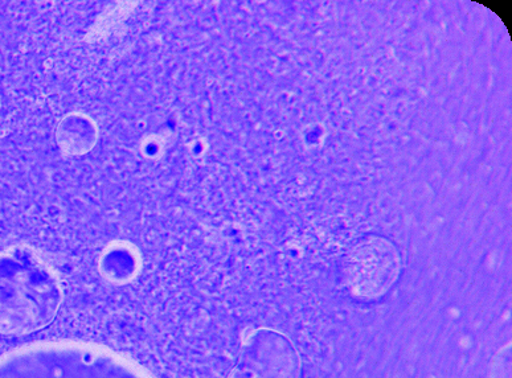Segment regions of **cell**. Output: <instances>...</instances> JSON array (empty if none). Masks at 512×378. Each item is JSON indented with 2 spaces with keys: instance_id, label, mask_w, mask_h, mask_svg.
I'll list each match as a JSON object with an SVG mask.
<instances>
[{
  "instance_id": "4",
  "label": "cell",
  "mask_w": 512,
  "mask_h": 378,
  "mask_svg": "<svg viewBox=\"0 0 512 378\" xmlns=\"http://www.w3.org/2000/svg\"><path fill=\"white\" fill-rule=\"evenodd\" d=\"M393 262L391 254L380 252V250H364L354 262L352 277L354 286L360 295H371L382 293L385 286L391 282L393 274Z\"/></svg>"
},
{
  "instance_id": "5",
  "label": "cell",
  "mask_w": 512,
  "mask_h": 378,
  "mask_svg": "<svg viewBox=\"0 0 512 378\" xmlns=\"http://www.w3.org/2000/svg\"><path fill=\"white\" fill-rule=\"evenodd\" d=\"M511 348L506 347L494 359L491 378H511Z\"/></svg>"
},
{
  "instance_id": "3",
  "label": "cell",
  "mask_w": 512,
  "mask_h": 378,
  "mask_svg": "<svg viewBox=\"0 0 512 378\" xmlns=\"http://www.w3.org/2000/svg\"><path fill=\"white\" fill-rule=\"evenodd\" d=\"M301 361L289 338L273 330H258L241 348L229 378H299Z\"/></svg>"
},
{
  "instance_id": "6",
  "label": "cell",
  "mask_w": 512,
  "mask_h": 378,
  "mask_svg": "<svg viewBox=\"0 0 512 378\" xmlns=\"http://www.w3.org/2000/svg\"><path fill=\"white\" fill-rule=\"evenodd\" d=\"M477 3L485 4L490 10L497 12V15L505 22L509 31H512V12L509 0H477Z\"/></svg>"
},
{
  "instance_id": "1",
  "label": "cell",
  "mask_w": 512,
  "mask_h": 378,
  "mask_svg": "<svg viewBox=\"0 0 512 378\" xmlns=\"http://www.w3.org/2000/svg\"><path fill=\"white\" fill-rule=\"evenodd\" d=\"M63 290L55 270L28 246L0 252V335L44 330L56 318Z\"/></svg>"
},
{
  "instance_id": "2",
  "label": "cell",
  "mask_w": 512,
  "mask_h": 378,
  "mask_svg": "<svg viewBox=\"0 0 512 378\" xmlns=\"http://www.w3.org/2000/svg\"><path fill=\"white\" fill-rule=\"evenodd\" d=\"M0 378H157L137 361L85 341H40L0 356Z\"/></svg>"
}]
</instances>
